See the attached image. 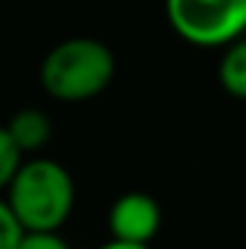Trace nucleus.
<instances>
[{
    "label": "nucleus",
    "instance_id": "f257e3e1",
    "mask_svg": "<svg viewBox=\"0 0 246 249\" xmlns=\"http://www.w3.org/2000/svg\"><path fill=\"white\" fill-rule=\"evenodd\" d=\"M3 191V200L23 232H61L75 209L72 174L58 160L38 154L20 160Z\"/></svg>",
    "mask_w": 246,
    "mask_h": 249
},
{
    "label": "nucleus",
    "instance_id": "f03ea898",
    "mask_svg": "<svg viewBox=\"0 0 246 249\" xmlns=\"http://www.w3.org/2000/svg\"><path fill=\"white\" fill-rule=\"evenodd\" d=\"M116 75V55L96 38H67L41 61V87L55 102H87L110 87Z\"/></svg>",
    "mask_w": 246,
    "mask_h": 249
},
{
    "label": "nucleus",
    "instance_id": "7ed1b4c3",
    "mask_svg": "<svg viewBox=\"0 0 246 249\" xmlns=\"http://www.w3.org/2000/svg\"><path fill=\"white\" fill-rule=\"evenodd\" d=\"M165 18L194 47H226L246 32V0H165Z\"/></svg>",
    "mask_w": 246,
    "mask_h": 249
},
{
    "label": "nucleus",
    "instance_id": "20e7f679",
    "mask_svg": "<svg viewBox=\"0 0 246 249\" xmlns=\"http://www.w3.org/2000/svg\"><path fill=\"white\" fill-rule=\"evenodd\" d=\"M110 238L127 244H151L162 229V209L148 191H124L107 212Z\"/></svg>",
    "mask_w": 246,
    "mask_h": 249
},
{
    "label": "nucleus",
    "instance_id": "39448f33",
    "mask_svg": "<svg viewBox=\"0 0 246 249\" xmlns=\"http://www.w3.org/2000/svg\"><path fill=\"white\" fill-rule=\"evenodd\" d=\"M6 130L20 148V154L32 157V154H41L47 142L53 139V119L41 107H23L6 122Z\"/></svg>",
    "mask_w": 246,
    "mask_h": 249
},
{
    "label": "nucleus",
    "instance_id": "423d86ee",
    "mask_svg": "<svg viewBox=\"0 0 246 249\" xmlns=\"http://www.w3.org/2000/svg\"><path fill=\"white\" fill-rule=\"evenodd\" d=\"M217 78H220V87L232 99L246 102V38L244 35L226 44V53L220 58V67H217Z\"/></svg>",
    "mask_w": 246,
    "mask_h": 249
},
{
    "label": "nucleus",
    "instance_id": "0eeeda50",
    "mask_svg": "<svg viewBox=\"0 0 246 249\" xmlns=\"http://www.w3.org/2000/svg\"><path fill=\"white\" fill-rule=\"evenodd\" d=\"M20 160H23L20 148H18V145H15V139L9 136L6 124H0V191L9 186V180H12V174L18 171Z\"/></svg>",
    "mask_w": 246,
    "mask_h": 249
},
{
    "label": "nucleus",
    "instance_id": "6e6552de",
    "mask_svg": "<svg viewBox=\"0 0 246 249\" xmlns=\"http://www.w3.org/2000/svg\"><path fill=\"white\" fill-rule=\"evenodd\" d=\"M15 249H70L61 232H23Z\"/></svg>",
    "mask_w": 246,
    "mask_h": 249
},
{
    "label": "nucleus",
    "instance_id": "1a4fd4ad",
    "mask_svg": "<svg viewBox=\"0 0 246 249\" xmlns=\"http://www.w3.org/2000/svg\"><path fill=\"white\" fill-rule=\"evenodd\" d=\"M20 235H23L20 223L15 220L12 209H9V206H6V200L0 197V249H15Z\"/></svg>",
    "mask_w": 246,
    "mask_h": 249
},
{
    "label": "nucleus",
    "instance_id": "9d476101",
    "mask_svg": "<svg viewBox=\"0 0 246 249\" xmlns=\"http://www.w3.org/2000/svg\"><path fill=\"white\" fill-rule=\"evenodd\" d=\"M99 249H151V244H127V241H116V238H110L105 247Z\"/></svg>",
    "mask_w": 246,
    "mask_h": 249
}]
</instances>
